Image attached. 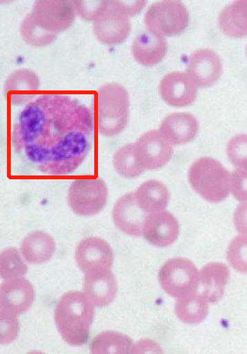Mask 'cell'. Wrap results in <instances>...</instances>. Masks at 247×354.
Segmentation results:
<instances>
[{"mask_svg": "<svg viewBox=\"0 0 247 354\" xmlns=\"http://www.w3.org/2000/svg\"><path fill=\"white\" fill-rule=\"evenodd\" d=\"M95 120L92 111L75 97L42 95L19 115L12 147L43 174L68 175L92 147Z\"/></svg>", "mask_w": 247, "mask_h": 354, "instance_id": "6da1fadb", "label": "cell"}, {"mask_svg": "<svg viewBox=\"0 0 247 354\" xmlns=\"http://www.w3.org/2000/svg\"><path fill=\"white\" fill-rule=\"evenodd\" d=\"M76 12L72 1L68 0H40L21 25L24 41L32 47L43 48L53 43L58 32L73 24Z\"/></svg>", "mask_w": 247, "mask_h": 354, "instance_id": "7a4b0ae2", "label": "cell"}, {"mask_svg": "<svg viewBox=\"0 0 247 354\" xmlns=\"http://www.w3.org/2000/svg\"><path fill=\"white\" fill-rule=\"evenodd\" d=\"M95 317L94 305L80 292L65 293L56 306L55 321L58 331L68 344L88 343Z\"/></svg>", "mask_w": 247, "mask_h": 354, "instance_id": "3957f363", "label": "cell"}, {"mask_svg": "<svg viewBox=\"0 0 247 354\" xmlns=\"http://www.w3.org/2000/svg\"><path fill=\"white\" fill-rule=\"evenodd\" d=\"M130 100L128 91L119 84H103L96 98L97 126L103 136L121 134L129 120Z\"/></svg>", "mask_w": 247, "mask_h": 354, "instance_id": "277c9868", "label": "cell"}, {"mask_svg": "<svg viewBox=\"0 0 247 354\" xmlns=\"http://www.w3.org/2000/svg\"><path fill=\"white\" fill-rule=\"evenodd\" d=\"M188 177L194 191L207 201L222 202L230 194L231 174L222 164L210 157L194 162Z\"/></svg>", "mask_w": 247, "mask_h": 354, "instance_id": "5b68a950", "label": "cell"}, {"mask_svg": "<svg viewBox=\"0 0 247 354\" xmlns=\"http://www.w3.org/2000/svg\"><path fill=\"white\" fill-rule=\"evenodd\" d=\"M190 21L185 5L178 0H164L152 4L145 15L147 30L161 36H177L184 32Z\"/></svg>", "mask_w": 247, "mask_h": 354, "instance_id": "8992f818", "label": "cell"}, {"mask_svg": "<svg viewBox=\"0 0 247 354\" xmlns=\"http://www.w3.org/2000/svg\"><path fill=\"white\" fill-rule=\"evenodd\" d=\"M108 199V186L100 178L75 180L71 183L68 195L71 209L83 217L100 213L106 207Z\"/></svg>", "mask_w": 247, "mask_h": 354, "instance_id": "52a82bcc", "label": "cell"}, {"mask_svg": "<svg viewBox=\"0 0 247 354\" xmlns=\"http://www.w3.org/2000/svg\"><path fill=\"white\" fill-rule=\"evenodd\" d=\"M198 271L190 260L174 258L168 260L159 272V283L170 297L181 298L195 292Z\"/></svg>", "mask_w": 247, "mask_h": 354, "instance_id": "ba28073f", "label": "cell"}, {"mask_svg": "<svg viewBox=\"0 0 247 354\" xmlns=\"http://www.w3.org/2000/svg\"><path fill=\"white\" fill-rule=\"evenodd\" d=\"M135 155L139 166L144 170L157 169L164 167L173 154L172 144L157 130L143 134L134 143Z\"/></svg>", "mask_w": 247, "mask_h": 354, "instance_id": "9c48e42d", "label": "cell"}, {"mask_svg": "<svg viewBox=\"0 0 247 354\" xmlns=\"http://www.w3.org/2000/svg\"><path fill=\"white\" fill-rule=\"evenodd\" d=\"M78 267L84 273L110 270L114 263L112 247L105 240L90 237L78 244L75 252Z\"/></svg>", "mask_w": 247, "mask_h": 354, "instance_id": "30bf717a", "label": "cell"}, {"mask_svg": "<svg viewBox=\"0 0 247 354\" xmlns=\"http://www.w3.org/2000/svg\"><path fill=\"white\" fill-rule=\"evenodd\" d=\"M223 73V64L215 51L199 49L188 59L187 75L197 87L209 88L217 82Z\"/></svg>", "mask_w": 247, "mask_h": 354, "instance_id": "8fae6325", "label": "cell"}, {"mask_svg": "<svg viewBox=\"0 0 247 354\" xmlns=\"http://www.w3.org/2000/svg\"><path fill=\"white\" fill-rule=\"evenodd\" d=\"M34 300V288L27 279H8L0 284V309L17 316L28 312Z\"/></svg>", "mask_w": 247, "mask_h": 354, "instance_id": "7c38bea8", "label": "cell"}, {"mask_svg": "<svg viewBox=\"0 0 247 354\" xmlns=\"http://www.w3.org/2000/svg\"><path fill=\"white\" fill-rule=\"evenodd\" d=\"M131 32L129 17L109 5L94 23V32L101 43L112 46L126 41Z\"/></svg>", "mask_w": 247, "mask_h": 354, "instance_id": "4fadbf2b", "label": "cell"}, {"mask_svg": "<svg viewBox=\"0 0 247 354\" xmlns=\"http://www.w3.org/2000/svg\"><path fill=\"white\" fill-rule=\"evenodd\" d=\"M142 234L152 245L166 248L175 243L179 234L177 218L168 212H153L146 215Z\"/></svg>", "mask_w": 247, "mask_h": 354, "instance_id": "5bb4252c", "label": "cell"}, {"mask_svg": "<svg viewBox=\"0 0 247 354\" xmlns=\"http://www.w3.org/2000/svg\"><path fill=\"white\" fill-rule=\"evenodd\" d=\"M230 270L224 263L213 262L201 268L198 272L195 292L207 304H215L224 297L228 283Z\"/></svg>", "mask_w": 247, "mask_h": 354, "instance_id": "9a60e30c", "label": "cell"}, {"mask_svg": "<svg viewBox=\"0 0 247 354\" xmlns=\"http://www.w3.org/2000/svg\"><path fill=\"white\" fill-rule=\"evenodd\" d=\"M159 93L168 106L186 107L196 101L197 87L184 72H171L162 78Z\"/></svg>", "mask_w": 247, "mask_h": 354, "instance_id": "2e32d148", "label": "cell"}, {"mask_svg": "<svg viewBox=\"0 0 247 354\" xmlns=\"http://www.w3.org/2000/svg\"><path fill=\"white\" fill-rule=\"evenodd\" d=\"M83 292L94 306L106 307L115 300L118 293V284L110 270L86 274Z\"/></svg>", "mask_w": 247, "mask_h": 354, "instance_id": "e0dca14e", "label": "cell"}, {"mask_svg": "<svg viewBox=\"0 0 247 354\" xmlns=\"http://www.w3.org/2000/svg\"><path fill=\"white\" fill-rule=\"evenodd\" d=\"M147 213L136 202L135 193L124 195L116 202L113 221L117 227L128 235L140 237Z\"/></svg>", "mask_w": 247, "mask_h": 354, "instance_id": "ac0fdd59", "label": "cell"}, {"mask_svg": "<svg viewBox=\"0 0 247 354\" xmlns=\"http://www.w3.org/2000/svg\"><path fill=\"white\" fill-rule=\"evenodd\" d=\"M159 132L173 145H184L196 139L199 122L190 113H172L161 122Z\"/></svg>", "mask_w": 247, "mask_h": 354, "instance_id": "d6986e66", "label": "cell"}, {"mask_svg": "<svg viewBox=\"0 0 247 354\" xmlns=\"http://www.w3.org/2000/svg\"><path fill=\"white\" fill-rule=\"evenodd\" d=\"M40 87V80L34 71L19 69L12 73L5 83V95L12 106L30 102Z\"/></svg>", "mask_w": 247, "mask_h": 354, "instance_id": "ffe728a7", "label": "cell"}, {"mask_svg": "<svg viewBox=\"0 0 247 354\" xmlns=\"http://www.w3.org/2000/svg\"><path fill=\"white\" fill-rule=\"evenodd\" d=\"M166 38L151 31L141 32L132 43V55L143 66L152 67L161 62L167 53Z\"/></svg>", "mask_w": 247, "mask_h": 354, "instance_id": "44dd1931", "label": "cell"}, {"mask_svg": "<svg viewBox=\"0 0 247 354\" xmlns=\"http://www.w3.org/2000/svg\"><path fill=\"white\" fill-rule=\"evenodd\" d=\"M55 251L54 239L43 232H31L21 242V254L24 259L32 265L42 264L50 261Z\"/></svg>", "mask_w": 247, "mask_h": 354, "instance_id": "7402d4cb", "label": "cell"}, {"mask_svg": "<svg viewBox=\"0 0 247 354\" xmlns=\"http://www.w3.org/2000/svg\"><path fill=\"white\" fill-rule=\"evenodd\" d=\"M135 196L139 207L147 214L164 211L170 201L167 187L155 180L143 183Z\"/></svg>", "mask_w": 247, "mask_h": 354, "instance_id": "603a6c76", "label": "cell"}, {"mask_svg": "<svg viewBox=\"0 0 247 354\" xmlns=\"http://www.w3.org/2000/svg\"><path fill=\"white\" fill-rule=\"evenodd\" d=\"M219 26L227 36L235 38L247 35V1L237 0L227 5L219 15Z\"/></svg>", "mask_w": 247, "mask_h": 354, "instance_id": "cb8c5ba5", "label": "cell"}, {"mask_svg": "<svg viewBox=\"0 0 247 354\" xmlns=\"http://www.w3.org/2000/svg\"><path fill=\"white\" fill-rule=\"evenodd\" d=\"M175 312L178 318L187 324H199L206 319L209 313L206 301L196 293L178 298L175 305Z\"/></svg>", "mask_w": 247, "mask_h": 354, "instance_id": "d4e9b609", "label": "cell"}, {"mask_svg": "<svg viewBox=\"0 0 247 354\" xmlns=\"http://www.w3.org/2000/svg\"><path fill=\"white\" fill-rule=\"evenodd\" d=\"M133 342L122 333L108 331L97 336L90 346V353L95 354H126L132 351Z\"/></svg>", "mask_w": 247, "mask_h": 354, "instance_id": "484cf974", "label": "cell"}, {"mask_svg": "<svg viewBox=\"0 0 247 354\" xmlns=\"http://www.w3.org/2000/svg\"><path fill=\"white\" fill-rule=\"evenodd\" d=\"M113 165L117 173L128 179L136 178L145 171L136 160L134 143L127 144L116 151Z\"/></svg>", "mask_w": 247, "mask_h": 354, "instance_id": "4316f807", "label": "cell"}, {"mask_svg": "<svg viewBox=\"0 0 247 354\" xmlns=\"http://www.w3.org/2000/svg\"><path fill=\"white\" fill-rule=\"evenodd\" d=\"M28 271V267L17 248H6L0 253V278L8 280L21 277Z\"/></svg>", "mask_w": 247, "mask_h": 354, "instance_id": "83f0119b", "label": "cell"}, {"mask_svg": "<svg viewBox=\"0 0 247 354\" xmlns=\"http://www.w3.org/2000/svg\"><path fill=\"white\" fill-rule=\"evenodd\" d=\"M226 154L234 167L246 169L247 136L239 134L232 138L226 147Z\"/></svg>", "mask_w": 247, "mask_h": 354, "instance_id": "f1b7e54d", "label": "cell"}, {"mask_svg": "<svg viewBox=\"0 0 247 354\" xmlns=\"http://www.w3.org/2000/svg\"><path fill=\"white\" fill-rule=\"evenodd\" d=\"M246 236H237L231 242L227 251V260L233 268L243 273L246 272Z\"/></svg>", "mask_w": 247, "mask_h": 354, "instance_id": "f546056e", "label": "cell"}, {"mask_svg": "<svg viewBox=\"0 0 247 354\" xmlns=\"http://www.w3.org/2000/svg\"><path fill=\"white\" fill-rule=\"evenodd\" d=\"M21 324L16 315L0 309V345L10 344L17 338Z\"/></svg>", "mask_w": 247, "mask_h": 354, "instance_id": "4dcf8cb0", "label": "cell"}, {"mask_svg": "<svg viewBox=\"0 0 247 354\" xmlns=\"http://www.w3.org/2000/svg\"><path fill=\"white\" fill-rule=\"evenodd\" d=\"M75 12L86 21H95L105 12L109 1H72Z\"/></svg>", "mask_w": 247, "mask_h": 354, "instance_id": "1f68e13d", "label": "cell"}, {"mask_svg": "<svg viewBox=\"0 0 247 354\" xmlns=\"http://www.w3.org/2000/svg\"><path fill=\"white\" fill-rule=\"evenodd\" d=\"M246 169H238L231 174L230 191L234 198L238 201L246 202Z\"/></svg>", "mask_w": 247, "mask_h": 354, "instance_id": "d6a6232c", "label": "cell"}, {"mask_svg": "<svg viewBox=\"0 0 247 354\" xmlns=\"http://www.w3.org/2000/svg\"><path fill=\"white\" fill-rule=\"evenodd\" d=\"M146 1H110V5L113 8L123 12L124 15L129 17L137 15L146 6Z\"/></svg>", "mask_w": 247, "mask_h": 354, "instance_id": "836d02e7", "label": "cell"}, {"mask_svg": "<svg viewBox=\"0 0 247 354\" xmlns=\"http://www.w3.org/2000/svg\"><path fill=\"white\" fill-rule=\"evenodd\" d=\"M235 223L238 230L246 234V203L238 207L235 214Z\"/></svg>", "mask_w": 247, "mask_h": 354, "instance_id": "e575fe53", "label": "cell"}]
</instances>
